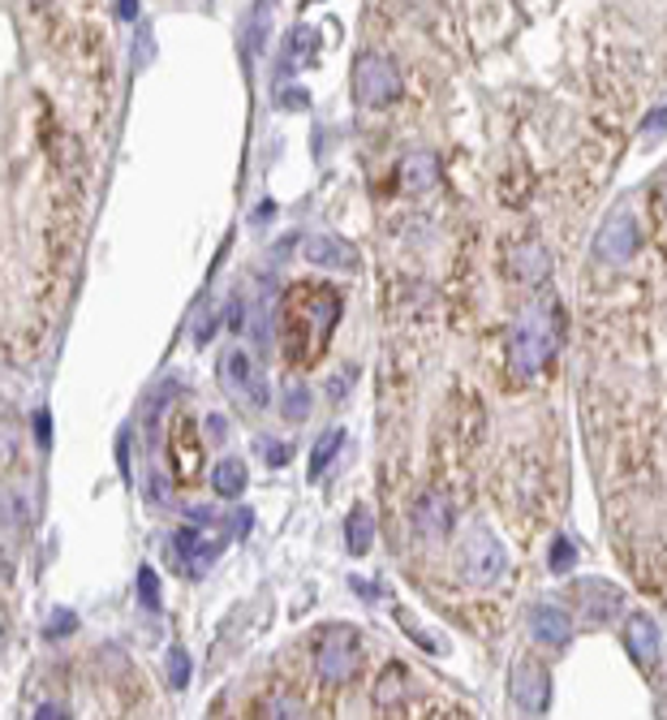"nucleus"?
I'll return each mask as SVG.
<instances>
[{
  "mask_svg": "<svg viewBox=\"0 0 667 720\" xmlns=\"http://www.w3.org/2000/svg\"><path fill=\"white\" fill-rule=\"evenodd\" d=\"M508 695H512V704L525 717H543L551 708V673H547V664L534 660V656H521L508 669Z\"/></svg>",
  "mask_w": 667,
  "mask_h": 720,
  "instance_id": "9",
  "label": "nucleus"
},
{
  "mask_svg": "<svg viewBox=\"0 0 667 720\" xmlns=\"http://www.w3.org/2000/svg\"><path fill=\"white\" fill-rule=\"evenodd\" d=\"M512 272H517V280H543L547 272H551V255H547V247L543 242H521L517 251H512Z\"/></svg>",
  "mask_w": 667,
  "mask_h": 720,
  "instance_id": "20",
  "label": "nucleus"
},
{
  "mask_svg": "<svg viewBox=\"0 0 667 720\" xmlns=\"http://www.w3.org/2000/svg\"><path fill=\"white\" fill-rule=\"evenodd\" d=\"M280 415H284L289 423H306V419H311V388H306L302 380H293V384L284 388V397H280Z\"/></svg>",
  "mask_w": 667,
  "mask_h": 720,
  "instance_id": "22",
  "label": "nucleus"
},
{
  "mask_svg": "<svg viewBox=\"0 0 667 720\" xmlns=\"http://www.w3.org/2000/svg\"><path fill=\"white\" fill-rule=\"evenodd\" d=\"M624 651L633 656V664L642 669V673H651L655 664H659V651H664V634H659V622L651 617V613H633L629 622H624Z\"/></svg>",
  "mask_w": 667,
  "mask_h": 720,
  "instance_id": "13",
  "label": "nucleus"
},
{
  "mask_svg": "<svg viewBox=\"0 0 667 720\" xmlns=\"http://www.w3.org/2000/svg\"><path fill=\"white\" fill-rule=\"evenodd\" d=\"M560 346V311L551 298H534L530 307L517 311L512 328H508V367L512 375L530 380L538 375L547 362L556 359Z\"/></svg>",
  "mask_w": 667,
  "mask_h": 720,
  "instance_id": "2",
  "label": "nucleus"
},
{
  "mask_svg": "<svg viewBox=\"0 0 667 720\" xmlns=\"http://www.w3.org/2000/svg\"><path fill=\"white\" fill-rule=\"evenodd\" d=\"M0 647H4V617H0Z\"/></svg>",
  "mask_w": 667,
  "mask_h": 720,
  "instance_id": "37",
  "label": "nucleus"
},
{
  "mask_svg": "<svg viewBox=\"0 0 667 720\" xmlns=\"http://www.w3.org/2000/svg\"><path fill=\"white\" fill-rule=\"evenodd\" d=\"M659 130H667V108L651 112V117L642 121V134H646V139H651V134H659Z\"/></svg>",
  "mask_w": 667,
  "mask_h": 720,
  "instance_id": "32",
  "label": "nucleus"
},
{
  "mask_svg": "<svg viewBox=\"0 0 667 720\" xmlns=\"http://www.w3.org/2000/svg\"><path fill=\"white\" fill-rule=\"evenodd\" d=\"M74 626H78V617H74V609H57L52 617H48V638H61V634H74Z\"/></svg>",
  "mask_w": 667,
  "mask_h": 720,
  "instance_id": "27",
  "label": "nucleus"
},
{
  "mask_svg": "<svg viewBox=\"0 0 667 720\" xmlns=\"http://www.w3.org/2000/svg\"><path fill=\"white\" fill-rule=\"evenodd\" d=\"M220 380H225V388H229L246 410H267L271 388H267L258 362H254L242 346H229V350H225V359H220Z\"/></svg>",
  "mask_w": 667,
  "mask_h": 720,
  "instance_id": "7",
  "label": "nucleus"
},
{
  "mask_svg": "<svg viewBox=\"0 0 667 720\" xmlns=\"http://www.w3.org/2000/svg\"><path fill=\"white\" fill-rule=\"evenodd\" d=\"M258 453H263V461H267V466H284V461L293 457L284 441H258Z\"/></svg>",
  "mask_w": 667,
  "mask_h": 720,
  "instance_id": "29",
  "label": "nucleus"
},
{
  "mask_svg": "<svg viewBox=\"0 0 667 720\" xmlns=\"http://www.w3.org/2000/svg\"><path fill=\"white\" fill-rule=\"evenodd\" d=\"M573 561H578V548H573V540H556V543H551V556H547L551 574H569V569H573Z\"/></svg>",
  "mask_w": 667,
  "mask_h": 720,
  "instance_id": "25",
  "label": "nucleus"
},
{
  "mask_svg": "<svg viewBox=\"0 0 667 720\" xmlns=\"http://www.w3.org/2000/svg\"><path fill=\"white\" fill-rule=\"evenodd\" d=\"M525 626H530V638L538 643V647H551V651H560V647H569L573 643V613L569 609H560L556 600H538V604H530V613H525Z\"/></svg>",
  "mask_w": 667,
  "mask_h": 720,
  "instance_id": "12",
  "label": "nucleus"
},
{
  "mask_svg": "<svg viewBox=\"0 0 667 720\" xmlns=\"http://www.w3.org/2000/svg\"><path fill=\"white\" fill-rule=\"evenodd\" d=\"M340 324V293L332 285H293L280 302V346L293 367L324 359L328 337Z\"/></svg>",
  "mask_w": 667,
  "mask_h": 720,
  "instance_id": "1",
  "label": "nucleus"
},
{
  "mask_svg": "<svg viewBox=\"0 0 667 720\" xmlns=\"http://www.w3.org/2000/svg\"><path fill=\"white\" fill-rule=\"evenodd\" d=\"M340 445H344V432H340V428H328V432L315 441V453H311V479H319V475L328 470V461L336 457Z\"/></svg>",
  "mask_w": 667,
  "mask_h": 720,
  "instance_id": "23",
  "label": "nucleus"
},
{
  "mask_svg": "<svg viewBox=\"0 0 667 720\" xmlns=\"http://www.w3.org/2000/svg\"><path fill=\"white\" fill-rule=\"evenodd\" d=\"M664 216H667V190H664Z\"/></svg>",
  "mask_w": 667,
  "mask_h": 720,
  "instance_id": "38",
  "label": "nucleus"
},
{
  "mask_svg": "<svg viewBox=\"0 0 667 720\" xmlns=\"http://www.w3.org/2000/svg\"><path fill=\"white\" fill-rule=\"evenodd\" d=\"M405 79H401V65L384 52H362L357 65H353V99L362 108H388L392 99H401Z\"/></svg>",
  "mask_w": 667,
  "mask_h": 720,
  "instance_id": "4",
  "label": "nucleus"
},
{
  "mask_svg": "<svg viewBox=\"0 0 667 720\" xmlns=\"http://www.w3.org/2000/svg\"><path fill=\"white\" fill-rule=\"evenodd\" d=\"M435 181H439V156H435V152H410V156L397 165V185H401L405 194H426Z\"/></svg>",
  "mask_w": 667,
  "mask_h": 720,
  "instance_id": "16",
  "label": "nucleus"
},
{
  "mask_svg": "<svg viewBox=\"0 0 667 720\" xmlns=\"http://www.w3.org/2000/svg\"><path fill=\"white\" fill-rule=\"evenodd\" d=\"M302 255H306V264H315V268H324V272H357V264H362L357 251H353V242L332 238V233H315V238H306Z\"/></svg>",
  "mask_w": 667,
  "mask_h": 720,
  "instance_id": "14",
  "label": "nucleus"
},
{
  "mask_svg": "<svg viewBox=\"0 0 667 720\" xmlns=\"http://www.w3.org/2000/svg\"><path fill=\"white\" fill-rule=\"evenodd\" d=\"M216 324H220V311H203V320L194 324V341H198V346H207V341L216 337Z\"/></svg>",
  "mask_w": 667,
  "mask_h": 720,
  "instance_id": "30",
  "label": "nucleus"
},
{
  "mask_svg": "<svg viewBox=\"0 0 667 720\" xmlns=\"http://www.w3.org/2000/svg\"><path fill=\"white\" fill-rule=\"evenodd\" d=\"M17 457V436L13 432H0V466H9Z\"/></svg>",
  "mask_w": 667,
  "mask_h": 720,
  "instance_id": "31",
  "label": "nucleus"
},
{
  "mask_svg": "<svg viewBox=\"0 0 667 720\" xmlns=\"http://www.w3.org/2000/svg\"><path fill=\"white\" fill-rule=\"evenodd\" d=\"M35 436H39V445H48V415L35 419Z\"/></svg>",
  "mask_w": 667,
  "mask_h": 720,
  "instance_id": "36",
  "label": "nucleus"
},
{
  "mask_svg": "<svg viewBox=\"0 0 667 720\" xmlns=\"http://www.w3.org/2000/svg\"><path fill=\"white\" fill-rule=\"evenodd\" d=\"M117 13H121L125 22H134V17H138V0H117Z\"/></svg>",
  "mask_w": 667,
  "mask_h": 720,
  "instance_id": "35",
  "label": "nucleus"
},
{
  "mask_svg": "<svg viewBox=\"0 0 667 720\" xmlns=\"http://www.w3.org/2000/svg\"><path fill=\"white\" fill-rule=\"evenodd\" d=\"M457 574H461L465 587H496V583H504V574H508V552H504V543L496 540V531L474 527V531L465 536L461 552H457Z\"/></svg>",
  "mask_w": 667,
  "mask_h": 720,
  "instance_id": "3",
  "label": "nucleus"
},
{
  "mask_svg": "<svg viewBox=\"0 0 667 720\" xmlns=\"http://www.w3.org/2000/svg\"><path fill=\"white\" fill-rule=\"evenodd\" d=\"M315 669H319V677H324L328 686L353 682L357 669H362V643H357V634L349 631V626H332V631L319 634Z\"/></svg>",
  "mask_w": 667,
  "mask_h": 720,
  "instance_id": "6",
  "label": "nucleus"
},
{
  "mask_svg": "<svg viewBox=\"0 0 667 720\" xmlns=\"http://www.w3.org/2000/svg\"><path fill=\"white\" fill-rule=\"evenodd\" d=\"M26 523V496L17 488H0V540H13Z\"/></svg>",
  "mask_w": 667,
  "mask_h": 720,
  "instance_id": "21",
  "label": "nucleus"
},
{
  "mask_svg": "<svg viewBox=\"0 0 667 720\" xmlns=\"http://www.w3.org/2000/svg\"><path fill=\"white\" fill-rule=\"evenodd\" d=\"M638 247H642L638 220H633L629 212H611V216L598 225L590 251H594V260H598L603 268H620V264H629V260L638 255Z\"/></svg>",
  "mask_w": 667,
  "mask_h": 720,
  "instance_id": "11",
  "label": "nucleus"
},
{
  "mask_svg": "<svg viewBox=\"0 0 667 720\" xmlns=\"http://www.w3.org/2000/svg\"><path fill=\"white\" fill-rule=\"evenodd\" d=\"M203 436H198V419L194 415H177L172 428H168V466H172V479L181 488H194L198 475H203Z\"/></svg>",
  "mask_w": 667,
  "mask_h": 720,
  "instance_id": "8",
  "label": "nucleus"
},
{
  "mask_svg": "<svg viewBox=\"0 0 667 720\" xmlns=\"http://www.w3.org/2000/svg\"><path fill=\"white\" fill-rule=\"evenodd\" d=\"M624 609V591L616 583H603V578H582L573 587V622H582L590 631H603L611 626V617Z\"/></svg>",
  "mask_w": 667,
  "mask_h": 720,
  "instance_id": "10",
  "label": "nucleus"
},
{
  "mask_svg": "<svg viewBox=\"0 0 667 720\" xmlns=\"http://www.w3.org/2000/svg\"><path fill=\"white\" fill-rule=\"evenodd\" d=\"M280 99H284V108H306V99H311V95H306V91H284Z\"/></svg>",
  "mask_w": 667,
  "mask_h": 720,
  "instance_id": "34",
  "label": "nucleus"
},
{
  "mask_svg": "<svg viewBox=\"0 0 667 720\" xmlns=\"http://www.w3.org/2000/svg\"><path fill=\"white\" fill-rule=\"evenodd\" d=\"M190 673H194L190 656H185L181 647H172V651H168V686H172V691H185V686H190Z\"/></svg>",
  "mask_w": 667,
  "mask_h": 720,
  "instance_id": "24",
  "label": "nucleus"
},
{
  "mask_svg": "<svg viewBox=\"0 0 667 720\" xmlns=\"http://www.w3.org/2000/svg\"><path fill=\"white\" fill-rule=\"evenodd\" d=\"M405 686H410V673H405V664H388V669L379 673V682H375V708H384V712H397V708L405 704Z\"/></svg>",
  "mask_w": 667,
  "mask_h": 720,
  "instance_id": "19",
  "label": "nucleus"
},
{
  "mask_svg": "<svg viewBox=\"0 0 667 720\" xmlns=\"http://www.w3.org/2000/svg\"><path fill=\"white\" fill-rule=\"evenodd\" d=\"M254 712L258 717H302V704L298 699H263Z\"/></svg>",
  "mask_w": 667,
  "mask_h": 720,
  "instance_id": "26",
  "label": "nucleus"
},
{
  "mask_svg": "<svg viewBox=\"0 0 667 720\" xmlns=\"http://www.w3.org/2000/svg\"><path fill=\"white\" fill-rule=\"evenodd\" d=\"M452 531V505L439 492H422L414 501V536L422 543H439Z\"/></svg>",
  "mask_w": 667,
  "mask_h": 720,
  "instance_id": "15",
  "label": "nucleus"
},
{
  "mask_svg": "<svg viewBox=\"0 0 667 720\" xmlns=\"http://www.w3.org/2000/svg\"><path fill=\"white\" fill-rule=\"evenodd\" d=\"M371 543H375V518L366 505H353L344 518V548H349V556H366Z\"/></svg>",
  "mask_w": 667,
  "mask_h": 720,
  "instance_id": "18",
  "label": "nucleus"
},
{
  "mask_svg": "<svg viewBox=\"0 0 667 720\" xmlns=\"http://www.w3.org/2000/svg\"><path fill=\"white\" fill-rule=\"evenodd\" d=\"M35 717H44V720H57V717H70V708L65 704H44Z\"/></svg>",
  "mask_w": 667,
  "mask_h": 720,
  "instance_id": "33",
  "label": "nucleus"
},
{
  "mask_svg": "<svg viewBox=\"0 0 667 720\" xmlns=\"http://www.w3.org/2000/svg\"><path fill=\"white\" fill-rule=\"evenodd\" d=\"M138 596H143V604H147V609H160V578H156L151 569H143V574H138Z\"/></svg>",
  "mask_w": 667,
  "mask_h": 720,
  "instance_id": "28",
  "label": "nucleus"
},
{
  "mask_svg": "<svg viewBox=\"0 0 667 720\" xmlns=\"http://www.w3.org/2000/svg\"><path fill=\"white\" fill-rule=\"evenodd\" d=\"M246 483H251V475H246V461H242V457H220V461H216V470H211L216 496L238 501V496L246 492Z\"/></svg>",
  "mask_w": 667,
  "mask_h": 720,
  "instance_id": "17",
  "label": "nucleus"
},
{
  "mask_svg": "<svg viewBox=\"0 0 667 720\" xmlns=\"http://www.w3.org/2000/svg\"><path fill=\"white\" fill-rule=\"evenodd\" d=\"M229 527L225 523H216V514H207V509H198V514H190V523L172 536V548H177V556L181 561H190V569H207L220 552H225V543H229Z\"/></svg>",
  "mask_w": 667,
  "mask_h": 720,
  "instance_id": "5",
  "label": "nucleus"
}]
</instances>
